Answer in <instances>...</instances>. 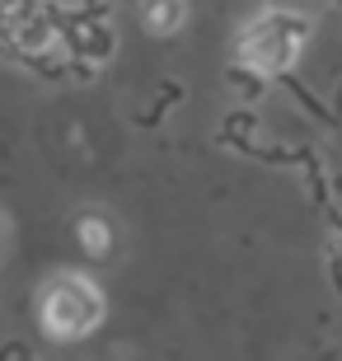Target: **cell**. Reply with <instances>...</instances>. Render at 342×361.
Listing matches in <instances>:
<instances>
[{"label":"cell","instance_id":"cell-1","mask_svg":"<svg viewBox=\"0 0 342 361\" xmlns=\"http://www.w3.org/2000/svg\"><path fill=\"white\" fill-rule=\"evenodd\" d=\"M305 38H310V19L286 14V10L263 14V19L244 33V61H253V66H263V71H281L291 56L300 52Z\"/></svg>","mask_w":342,"mask_h":361},{"label":"cell","instance_id":"cell-2","mask_svg":"<svg viewBox=\"0 0 342 361\" xmlns=\"http://www.w3.org/2000/svg\"><path fill=\"white\" fill-rule=\"evenodd\" d=\"M47 329L61 338H75V334H90L94 324H99V314H104V300H99V291H94L90 281L80 277H61L47 291Z\"/></svg>","mask_w":342,"mask_h":361},{"label":"cell","instance_id":"cell-3","mask_svg":"<svg viewBox=\"0 0 342 361\" xmlns=\"http://www.w3.org/2000/svg\"><path fill=\"white\" fill-rule=\"evenodd\" d=\"M145 28L150 33H173L183 24V0H145Z\"/></svg>","mask_w":342,"mask_h":361},{"label":"cell","instance_id":"cell-4","mask_svg":"<svg viewBox=\"0 0 342 361\" xmlns=\"http://www.w3.org/2000/svg\"><path fill=\"white\" fill-rule=\"evenodd\" d=\"M80 240L90 244L94 254H104V249H108V226H104V221H80Z\"/></svg>","mask_w":342,"mask_h":361}]
</instances>
